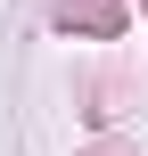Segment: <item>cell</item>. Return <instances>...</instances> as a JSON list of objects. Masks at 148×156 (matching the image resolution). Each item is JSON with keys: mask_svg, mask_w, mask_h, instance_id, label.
I'll list each match as a JSON object with an SVG mask.
<instances>
[{"mask_svg": "<svg viewBox=\"0 0 148 156\" xmlns=\"http://www.w3.org/2000/svg\"><path fill=\"white\" fill-rule=\"evenodd\" d=\"M66 25H115V0H66Z\"/></svg>", "mask_w": 148, "mask_h": 156, "instance_id": "cell-1", "label": "cell"}]
</instances>
